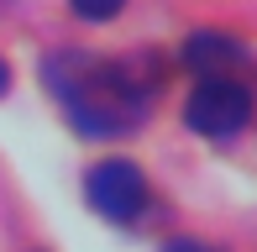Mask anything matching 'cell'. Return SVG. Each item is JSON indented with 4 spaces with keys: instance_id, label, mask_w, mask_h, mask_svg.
I'll use <instances>...</instances> for the list:
<instances>
[{
    "instance_id": "1",
    "label": "cell",
    "mask_w": 257,
    "mask_h": 252,
    "mask_svg": "<svg viewBox=\"0 0 257 252\" xmlns=\"http://www.w3.org/2000/svg\"><path fill=\"white\" fill-rule=\"evenodd\" d=\"M48 89L63 100L68 121L84 137H121L142 121L147 89L132 63H100L89 53H63L48 58Z\"/></svg>"
},
{
    "instance_id": "2",
    "label": "cell",
    "mask_w": 257,
    "mask_h": 252,
    "mask_svg": "<svg viewBox=\"0 0 257 252\" xmlns=\"http://www.w3.org/2000/svg\"><path fill=\"white\" fill-rule=\"evenodd\" d=\"M184 121L200 137H236L252 121V89L231 74H205L184 100Z\"/></svg>"
},
{
    "instance_id": "3",
    "label": "cell",
    "mask_w": 257,
    "mask_h": 252,
    "mask_svg": "<svg viewBox=\"0 0 257 252\" xmlns=\"http://www.w3.org/2000/svg\"><path fill=\"white\" fill-rule=\"evenodd\" d=\"M84 194H89V205H95L105 221H137L142 205H147V179L126 158H105V163L89 168Z\"/></svg>"
},
{
    "instance_id": "4",
    "label": "cell",
    "mask_w": 257,
    "mask_h": 252,
    "mask_svg": "<svg viewBox=\"0 0 257 252\" xmlns=\"http://www.w3.org/2000/svg\"><path fill=\"white\" fill-rule=\"evenodd\" d=\"M247 58V48H241L236 37H220V32H200V37L184 42V63L194 68V74H226V68H236Z\"/></svg>"
},
{
    "instance_id": "5",
    "label": "cell",
    "mask_w": 257,
    "mask_h": 252,
    "mask_svg": "<svg viewBox=\"0 0 257 252\" xmlns=\"http://www.w3.org/2000/svg\"><path fill=\"white\" fill-rule=\"evenodd\" d=\"M68 6H74L79 21H110V16H121L126 0H68Z\"/></svg>"
},
{
    "instance_id": "6",
    "label": "cell",
    "mask_w": 257,
    "mask_h": 252,
    "mask_svg": "<svg viewBox=\"0 0 257 252\" xmlns=\"http://www.w3.org/2000/svg\"><path fill=\"white\" fill-rule=\"evenodd\" d=\"M163 252H215L210 242H194V236H179V242H168Z\"/></svg>"
},
{
    "instance_id": "7",
    "label": "cell",
    "mask_w": 257,
    "mask_h": 252,
    "mask_svg": "<svg viewBox=\"0 0 257 252\" xmlns=\"http://www.w3.org/2000/svg\"><path fill=\"white\" fill-rule=\"evenodd\" d=\"M6 84H11V74H6V58H0V95H6Z\"/></svg>"
}]
</instances>
